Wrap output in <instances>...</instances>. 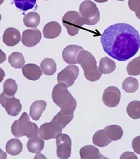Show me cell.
<instances>
[{"instance_id": "2e32d148", "label": "cell", "mask_w": 140, "mask_h": 159, "mask_svg": "<svg viewBox=\"0 0 140 159\" xmlns=\"http://www.w3.org/2000/svg\"><path fill=\"white\" fill-rule=\"evenodd\" d=\"M80 156L81 159H107L102 155L99 149L93 145H85L80 150Z\"/></svg>"}, {"instance_id": "d6986e66", "label": "cell", "mask_w": 140, "mask_h": 159, "mask_svg": "<svg viewBox=\"0 0 140 159\" xmlns=\"http://www.w3.org/2000/svg\"><path fill=\"white\" fill-rule=\"evenodd\" d=\"M104 130L106 135L112 142L120 140L123 135V130L122 128L117 125L107 126L104 129Z\"/></svg>"}, {"instance_id": "277c9868", "label": "cell", "mask_w": 140, "mask_h": 159, "mask_svg": "<svg viewBox=\"0 0 140 159\" xmlns=\"http://www.w3.org/2000/svg\"><path fill=\"white\" fill-rule=\"evenodd\" d=\"M11 132L13 136L17 138L25 136L28 138L39 136L37 125L30 121L29 116L26 112L23 113L20 118L12 123Z\"/></svg>"}, {"instance_id": "1f68e13d", "label": "cell", "mask_w": 140, "mask_h": 159, "mask_svg": "<svg viewBox=\"0 0 140 159\" xmlns=\"http://www.w3.org/2000/svg\"><path fill=\"white\" fill-rule=\"evenodd\" d=\"M73 116H74V114L68 115L63 114L61 111H60L53 118L56 119V120L62 125V127L64 129L66 127V125H68V123H70L72 121Z\"/></svg>"}, {"instance_id": "b9f144b4", "label": "cell", "mask_w": 140, "mask_h": 159, "mask_svg": "<svg viewBox=\"0 0 140 159\" xmlns=\"http://www.w3.org/2000/svg\"><path fill=\"white\" fill-rule=\"evenodd\" d=\"M118 1H125V0H118Z\"/></svg>"}, {"instance_id": "3957f363", "label": "cell", "mask_w": 140, "mask_h": 159, "mask_svg": "<svg viewBox=\"0 0 140 159\" xmlns=\"http://www.w3.org/2000/svg\"><path fill=\"white\" fill-rule=\"evenodd\" d=\"M77 61L81 65L88 80L95 82L101 78L102 72L97 67L95 58L90 52L84 50L80 51L77 56Z\"/></svg>"}, {"instance_id": "7bdbcfd3", "label": "cell", "mask_w": 140, "mask_h": 159, "mask_svg": "<svg viewBox=\"0 0 140 159\" xmlns=\"http://www.w3.org/2000/svg\"><path fill=\"white\" fill-rule=\"evenodd\" d=\"M45 1H48V0H45Z\"/></svg>"}, {"instance_id": "83f0119b", "label": "cell", "mask_w": 140, "mask_h": 159, "mask_svg": "<svg viewBox=\"0 0 140 159\" xmlns=\"http://www.w3.org/2000/svg\"><path fill=\"white\" fill-rule=\"evenodd\" d=\"M122 88L126 93H134L138 89L139 82L136 78L128 77L123 81Z\"/></svg>"}, {"instance_id": "52a82bcc", "label": "cell", "mask_w": 140, "mask_h": 159, "mask_svg": "<svg viewBox=\"0 0 140 159\" xmlns=\"http://www.w3.org/2000/svg\"><path fill=\"white\" fill-rule=\"evenodd\" d=\"M63 127L56 119L53 118L51 122L44 123L38 129L39 136L44 140L57 138L62 134Z\"/></svg>"}, {"instance_id": "cb8c5ba5", "label": "cell", "mask_w": 140, "mask_h": 159, "mask_svg": "<svg viewBox=\"0 0 140 159\" xmlns=\"http://www.w3.org/2000/svg\"><path fill=\"white\" fill-rule=\"evenodd\" d=\"M93 143L99 147H106L111 143V140L106 135L104 130L97 131L93 136Z\"/></svg>"}, {"instance_id": "4fadbf2b", "label": "cell", "mask_w": 140, "mask_h": 159, "mask_svg": "<svg viewBox=\"0 0 140 159\" xmlns=\"http://www.w3.org/2000/svg\"><path fill=\"white\" fill-rule=\"evenodd\" d=\"M82 50H84L83 48L78 45L67 46L62 52L64 61L68 64H77V56L78 52Z\"/></svg>"}, {"instance_id": "4316f807", "label": "cell", "mask_w": 140, "mask_h": 159, "mask_svg": "<svg viewBox=\"0 0 140 159\" xmlns=\"http://www.w3.org/2000/svg\"><path fill=\"white\" fill-rule=\"evenodd\" d=\"M126 112L130 117L133 119H140V101H133L126 108Z\"/></svg>"}, {"instance_id": "30bf717a", "label": "cell", "mask_w": 140, "mask_h": 159, "mask_svg": "<svg viewBox=\"0 0 140 159\" xmlns=\"http://www.w3.org/2000/svg\"><path fill=\"white\" fill-rule=\"evenodd\" d=\"M57 155L61 159H68L71 154V140L70 137L66 134H61L56 138Z\"/></svg>"}, {"instance_id": "f546056e", "label": "cell", "mask_w": 140, "mask_h": 159, "mask_svg": "<svg viewBox=\"0 0 140 159\" xmlns=\"http://www.w3.org/2000/svg\"><path fill=\"white\" fill-rule=\"evenodd\" d=\"M126 71L130 76H139L140 75V56L129 63L126 67Z\"/></svg>"}, {"instance_id": "8992f818", "label": "cell", "mask_w": 140, "mask_h": 159, "mask_svg": "<svg viewBox=\"0 0 140 159\" xmlns=\"http://www.w3.org/2000/svg\"><path fill=\"white\" fill-rule=\"evenodd\" d=\"M62 23L70 36L77 35L84 25V20L80 13L73 11L67 12L63 16Z\"/></svg>"}, {"instance_id": "d590c367", "label": "cell", "mask_w": 140, "mask_h": 159, "mask_svg": "<svg viewBox=\"0 0 140 159\" xmlns=\"http://www.w3.org/2000/svg\"><path fill=\"white\" fill-rule=\"evenodd\" d=\"M6 59V54L1 49H0V64L5 61Z\"/></svg>"}, {"instance_id": "4dcf8cb0", "label": "cell", "mask_w": 140, "mask_h": 159, "mask_svg": "<svg viewBox=\"0 0 140 159\" xmlns=\"http://www.w3.org/2000/svg\"><path fill=\"white\" fill-rule=\"evenodd\" d=\"M14 3L18 9L26 11L35 7L36 0H14Z\"/></svg>"}, {"instance_id": "603a6c76", "label": "cell", "mask_w": 140, "mask_h": 159, "mask_svg": "<svg viewBox=\"0 0 140 159\" xmlns=\"http://www.w3.org/2000/svg\"><path fill=\"white\" fill-rule=\"evenodd\" d=\"M40 69L42 73L47 76H52L57 70V64L54 59L45 58L40 64Z\"/></svg>"}, {"instance_id": "484cf974", "label": "cell", "mask_w": 140, "mask_h": 159, "mask_svg": "<svg viewBox=\"0 0 140 159\" xmlns=\"http://www.w3.org/2000/svg\"><path fill=\"white\" fill-rule=\"evenodd\" d=\"M40 22V16L37 12L28 13L23 18V23L26 27L36 28Z\"/></svg>"}, {"instance_id": "f35d334b", "label": "cell", "mask_w": 140, "mask_h": 159, "mask_svg": "<svg viewBox=\"0 0 140 159\" xmlns=\"http://www.w3.org/2000/svg\"><path fill=\"white\" fill-rule=\"evenodd\" d=\"M94 1L97 2V3H102L106 2L108 1V0H94Z\"/></svg>"}, {"instance_id": "5bb4252c", "label": "cell", "mask_w": 140, "mask_h": 159, "mask_svg": "<svg viewBox=\"0 0 140 159\" xmlns=\"http://www.w3.org/2000/svg\"><path fill=\"white\" fill-rule=\"evenodd\" d=\"M3 39L5 44L8 46H14L18 44L20 41V32L16 28H7L4 31Z\"/></svg>"}, {"instance_id": "44dd1931", "label": "cell", "mask_w": 140, "mask_h": 159, "mask_svg": "<svg viewBox=\"0 0 140 159\" xmlns=\"http://www.w3.org/2000/svg\"><path fill=\"white\" fill-rule=\"evenodd\" d=\"M22 149L23 145L21 141L16 138L11 139L5 146L6 153L12 156L19 155L22 151Z\"/></svg>"}, {"instance_id": "5b68a950", "label": "cell", "mask_w": 140, "mask_h": 159, "mask_svg": "<svg viewBox=\"0 0 140 159\" xmlns=\"http://www.w3.org/2000/svg\"><path fill=\"white\" fill-rule=\"evenodd\" d=\"M80 15L84 20V24L94 25L100 20V13L97 5L90 0H84L80 5Z\"/></svg>"}, {"instance_id": "ac0fdd59", "label": "cell", "mask_w": 140, "mask_h": 159, "mask_svg": "<svg viewBox=\"0 0 140 159\" xmlns=\"http://www.w3.org/2000/svg\"><path fill=\"white\" fill-rule=\"evenodd\" d=\"M47 103L42 100L36 101L33 102L30 107V117L35 121H38L42 113L46 108Z\"/></svg>"}, {"instance_id": "9a60e30c", "label": "cell", "mask_w": 140, "mask_h": 159, "mask_svg": "<svg viewBox=\"0 0 140 159\" xmlns=\"http://www.w3.org/2000/svg\"><path fill=\"white\" fill-rule=\"evenodd\" d=\"M22 73L23 76L30 80L36 81L42 75L40 67L36 64H27L22 67Z\"/></svg>"}, {"instance_id": "ba28073f", "label": "cell", "mask_w": 140, "mask_h": 159, "mask_svg": "<svg viewBox=\"0 0 140 159\" xmlns=\"http://www.w3.org/2000/svg\"><path fill=\"white\" fill-rule=\"evenodd\" d=\"M0 104L7 114L11 116H18L22 110V104L19 99L15 97L6 95L3 92L0 94Z\"/></svg>"}, {"instance_id": "ffe728a7", "label": "cell", "mask_w": 140, "mask_h": 159, "mask_svg": "<svg viewBox=\"0 0 140 159\" xmlns=\"http://www.w3.org/2000/svg\"><path fill=\"white\" fill-rule=\"evenodd\" d=\"M27 148L30 153H40L44 148V141L40 137L29 138L27 143Z\"/></svg>"}, {"instance_id": "e0dca14e", "label": "cell", "mask_w": 140, "mask_h": 159, "mask_svg": "<svg viewBox=\"0 0 140 159\" xmlns=\"http://www.w3.org/2000/svg\"><path fill=\"white\" fill-rule=\"evenodd\" d=\"M61 33V26L57 22H50L45 25L43 28V34L45 38L55 39Z\"/></svg>"}, {"instance_id": "7a4b0ae2", "label": "cell", "mask_w": 140, "mask_h": 159, "mask_svg": "<svg viewBox=\"0 0 140 159\" xmlns=\"http://www.w3.org/2000/svg\"><path fill=\"white\" fill-rule=\"evenodd\" d=\"M53 102L61 108L63 114L70 115L74 114L77 108V101L68 89V87L64 84L58 83L52 91Z\"/></svg>"}, {"instance_id": "8d00e7d4", "label": "cell", "mask_w": 140, "mask_h": 159, "mask_svg": "<svg viewBox=\"0 0 140 159\" xmlns=\"http://www.w3.org/2000/svg\"><path fill=\"white\" fill-rule=\"evenodd\" d=\"M5 76V71L1 67H0V83H1L3 80Z\"/></svg>"}, {"instance_id": "e575fe53", "label": "cell", "mask_w": 140, "mask_h": 159, "mask_svg": "<svg viewBox=\"0 0 140 159\" xmlns=\"http://www.w3.org/2000/svg\"><path fill=\"white\" fill-rule=\"evenodd\" d=\"M120 158H121V159H123V158H135V159H137L138 157H136V155L134 153H130V152H126V153H124L123 154L121 155V156L120 157Z\"/></svg>"}, {"instance_id": "6da1fadb", "label": "cell", "mask_w": 140, "mask_h": 159, "mask_svg": "<svg viewBox=\"0 0 140 159\" xmlns=\"http://www.w3.org/2000/svg\"><path fill=\"white\" fill-rule=\"evenodd\" d=\"M101 42L106 54L120 61H125L134 56L140 48L138 31L126 23L109 26L103 33Z\"/></svg>"}, {"instance_id": "d6a6232c", "label": "cell", "mask_w": 140, "mask_h": 159, "mask_svg": "<svg viewBox=\"0 0 140 159\" xmlns=\"http://www.w3.org/2000/svg\"><path fill=\"white\" fill-rule=\"evenodd\" d=\"M129 7L136 13V17L140 20V0H129Z\"/></svg>"}, {"instance_id": "7c38bea8", "label": "cell", "mask_w": 140, "mask_h": 159, "mask_svg": "<svg viewBox=\"0 0 140 159\" xmlns=\"http://www.w3.org/2000/svg\"><path fill=\"white\" fill-rule=\"evenodd\" d=\"M42 39L40 31L36 28L26 30L23 32L22 42L27 47H32L38 44Z\"/></svg>"}, {"instance_id": "d4e9b609", "label": "cell", "mask_w": 140, "mask_h": 159, "mask_svg": "<svg viewBox=\"0 0 140 159\" xmlns=\"http://www.w3.org/2000/svg\"><path fill=\"white\" fill-rule=\"evenodd\" d=\"M9 63L15 69H20L23 67L25 61L22 53L15 52L9 56Z\"/></svg>"}, {"instance_id": "9c48e42d", "label": "cell", "mask_w": 140, "mask_h": 159, "mask_svg": "<svg viewBox=\"0 0 140 159\" xmlns=\"http://www.w3.org/2000/svg\"><path fill=\"white\" fill-rule=\"evenodd\" d=\"M79 75V69L76 65L71 64L64 68L58 74V83L64 84L68 88L71 87L75 83Z\"/></svg>"}, {"instance_id": "ab89813d", "label": "cell", "mask_w": 140, "mask_h": 159, "mask_svg": "<svg viewBox=\"0 0 140 159\" xmlns=\"http://www.w3.org/2000/svg\"><path fill=\"white\" fill-rule=\"evenodd\" d=\"M4 2V0H0V5H2Z\"/></svg>"}, {"instance_id": "f1b7e54d", "label": "cell", "mask_w": 140, "mask_h": 159, "mask_svg": "<svg viewBox=\"0 0 140 159\" xmlns=\"http://www.w3.org/2000/svg\"><path fill=\"white\" fill-rule=\"evenodd\" d=\"M18 85L15 80L9 78L3 84V93L7 96H14L17 92Z\"/></svg>"}, {"instance_id": "74e56055", "label": "cell", "mask_w": 140, "mask_h": 159, "mask_svg": "<svg viewBox=\"0 0 140 159\" xmlns=\"http://www.w3.org/2000/svg\"><path fill=\"white\" fill-rule=\"evenodd\" d=\"M7 158V155L5 152L3 151L1 149H0V159H6Z\"/></svg>"}, {"instance_id": "8fae6325", "label": "cell", "mask_w": 140, "mask_h": 159, "mask_svg": "<svg viewBox=\"0 0 140 159\" xmlns=\"http://www.w3.org/2000/svg\"><path fill=\"white\" fill-rule=\"evenodd\" d=\"M121 99V92L115 86H110L105 89L103 95V102L109 108H115Z\"/></svg>"}, {"instance_id": "836d02e7", "label": "cell", "mask_w": 140, "mask_h": 159, "mask_svg": "<svg viewBox=\"0 0 140 159\" xmlns=\"http://www.w3.org/2000/svg\"><path fill=\"white\" fill-rule=\"evenodd\" d=\"M132 146L135 153L140 155V136H137L133 139L132 142Z\"/></svg>"}, {"instance_id": "60d3db41", "label": "cell", "mask_w": 140, "mask_h": 159, "mask_svg": "<svg viewBox=\"0 0 140 159\" xmlns=\"http://www.w3.org/2000/svg\"><path fill=\"white\" fill-rule=\"evenodd\" d=\"M1 19H2V15H0V20H1Z\"/></svg>"}, {"instance_id": "7402d4cb", "label": "cell", "mask_w": 140, "mask_h": 159, "mask_svg": "<svg viewBox=\"0 0 140 159\" xmlns=\"http://www.w3.org/2000/svg\"><path fill=\"white\" fill-rule=\"evenodd\" d=\"M116 68L115 61L109 57H102L99 61V69L102 74H110L116 70Z\"/></svg>"}]
</instances>
